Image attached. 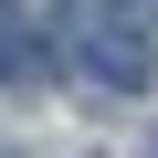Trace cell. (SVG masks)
I'll use <instances>...</instances> for the list:
<instances>
[{
  "label": "cell",
  "instance_id": "cell-1",
  "mask_svg": "<svg viewBox=\"0 0 158 158\" xmlns=\"http://www.w3.org/2000/svg\"><path fill=\"white\" fill-rule=\"evenodd\" d=\"M74 74L95 95H148L158 85V11L148 0H95L74 11Z\"/></svg>",
  "mask_w": 158,
  "mask_h": 158
}]
</instances>
